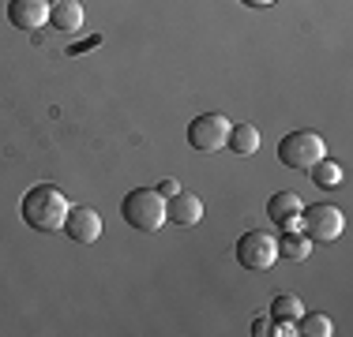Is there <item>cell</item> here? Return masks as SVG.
<instances>
[{
  "label": "cell",
  "mask_w": 353,
  "mask_h": 337,
  "mask_svg": "<svg viewBox=\"0 0 353 337\" xmlns=\"http://www.w3.org/2000/svg\"><path fill=\"white\" fill-rule=\"evenodd\" d=\"M225 146L233 150V154H241V157H248V154H256L259 150V128L256 124H233L230 135H225Z\"/></svg>",
  "instance_id": "cell-13"
},
{
  "label": "cell",
  "mask_w": 353,
  "mask_h": 337,
  "mask_svg": "<svg viewBox=\"0 0 353 337\" xmlns=\"http://www.w3.org/2000/svg\"><path fill=\"white\" fill-rule=\"evenodd\" d=\"M121 217L136 232H158L165 225V199L154 188H132L121 199Z\"/></svg>",
  "instance_id": "cell-2"
},
{
  "label": "cell",
  "mask_w": 353,
  "mask_h": 337,
  "mask_svg": "<svg viewBox=\"0 0 353 337\" xmlns=\"http://www.w3.org/2000/svg\"><path fill=\"white\" fill-rule=\"evenodd\" d=\"M68 210H72V202L64 199L61 188H53V184H38V188H30L27 195H23L19 214H23V221H27L34 232H61Z\"/></svg>",
  "instance_id": "cell-1"
},
{
  "label": "cell",
  "mask_w": 353,
  "mask_h": 337,
  "mask_svg": "<svg viewBox=\"0 0 353 337\" xmlns=\"http://www.w3.org/2000/svg\"><path fill=\"white\" fill-rule=\"evenodd\" d=\"M297 229L305 232L312 243H334L342 232H346V217H342V210L331 206V202H316V206L301 210Z\"/></svg>",
  "instance_id": "cell-3"
},
{
  "label": "cell",
  "mask_w": 353,
  "mask_h": 337,
  "mask_svg": "<svg viewBox=\"0 0 353 337\" xmlns=\"http://www.w3.org/2000/svg\"><path fill=\"white\" fill-rule=\"evenodd\" d=\"M64 236L75 243H94L98 236H102V217H98V210L72 206L68 217H64Z\"/></svg>",
  "instance_id": "cell-7"
},
{
  "label": "cell",
  "mask_w": 353,
  "mask_h": 337,
  "mask_svg": "<svg viewBox=\"0 0 353 337\" xmlns=\"http://www.w3.org/2000/svg\"><path fill=\"white\" fill-rule=\"evenodd\" d=\"M230 116L222 113H203L188 124V146L199 150V154H214V150H225V135H230Z\"/></svg>",
  "instance_id": "cell-6"
},
{
  "label": "cell",
  "mask_w": 353,
  "mask_h": 337,
  "mask_svg": "<svg viewBox=\"0 0 353 337\" xmlns=\"http://www.w3.org/2000/svg\"><path fill=\"white\" fill-rule=\"evenodd\" d=\"M271 318H293V323H297L301 318V296H293V292L274 296L271 300Z\"/></svg>",
  "instance_id": "cell-16"
},
{
  "label": "cell",
  "mask_w": 353,
  "mask_h": 337,
  "mask_svg": "<svg viewBox=\"0 0 353 337\" xmlns=\"http://www.w3.org/2000/svg\"><path fill=\"white\" fill-rule=\"evenodd\" d=\"M308 176H312V184L316 188H323V191H331V188H339L342 184V165L339 162H331V157H319V162L308 168Z\"/></svg>",
  "instance_id": "cell-14"
},
{
  "label": "cell",
  "mask_w": 353,
  "mask_h": 337,
  "mask_svg": "<svg viewBox=\"0 0 353 337\" xmlns=\"http://www.w3.org/2000/svg\"><path fill=\"white\" fill-rule=\"evenodd\" d=\"M327 154V142H323V135H316V131H290L285 139L279 142V162L285 168H312L319 157Z\"/></svg>",
  "instance_id": "cell-4"
},
{
  "label": "cell",
  "mask_w": 353,
  "mask_h": 337,
  "mask_svg": "<svg viewBox=\"0 0 353 337\" xmlns=\"http://www.w3.org/2000/svg\"><path fill=\"white\" fill-rule=\"evenodd\" d=\"M158 195H162V199H170V195H176V191H181V184H176V180H170V176H165V180L162 184H158Z\"/></svg>",
  "instance_id": "cell-18"
},
{
  "label": "cell",
  "mask_w": 353,
  "mask_h": 337,
  "mask_svg": "<svg viewBox=\"0 0 353 337\" xmlns=\"http://www.w3.org/2000/svg\"><path fill=\"white\" fill-rule=\"evenodd\" d=\"M271 330H274V318L271 315H259L256 323H252V337H267Z\"/></svg>",
  "instance_id": "cell-17"
},
{
  "label": "cell",
  "mask_w": 353,
  "mask_h": 337,
  "mask_svg": "<svg viewBox=\"0 0 353 337\" xmlns=\"http://www.w3.org/2000/svg\"><path fill=\"white\" fill-rule=\"evenodd\" d=\"M8 23L15 30H41L49 23V0H8Z\"/></svg>",
  "instance_id": "cell-9"
},
{
  "label": "cell",
  "mask_w": 353,
  "mask_h": 337,
  "mask_svg": "<svg viewBox=\"0 0 353 337\" xmlns=\"http://www.w3.org/2000/svg\"><path fill=\"white\" fill-rule=\"evenodd\" d=\"M334 330V323L327 315H319V311H312V315H305L301 311V318H297V334H305V337H327Z\"/></svg>",
  "instance_id": "cell-15"
},
{
  "label": "cell",
  "mask_w": 353,
  "mask_h": 337,
  "mask_svg": "<svg viewBox=\"0 0 353 337\" xmlns=\"http://www.w3.org/2000/svg\"><path fill=\"white\" fill-rule=\"evenodd\" d=\"M49 23L61 34L83 30V4L79 0H53V4H49Z\"/></svg>",
  "instance_id": "cell-11"
},
{
  "label": "cell",
  "mask_w": 353,
  "mask_h": 337,
  "mask_svg": "<svg viewBox=\"0 0 353 337\" xmlns=\"http://www.w3.org/2000/svg\"><path fill=\"white\" fill-rule=\"evenodd\" d=\"M237 263L245 270H271L279 263V240L267 229H248L237 240Z\"/></svg>",
  "instance_id": "cell-5"
},
{
  "label": "cell",
  "mask_w": 353,
  "mask_h": 337,
  "mask_svg": "<svg viewBox=\"0 0 353 337\" xmlns=\"http://www.w3.org/2000/svg\"><path fill=\"white\" fill-rule=\"evenodd\" d=\"M241 4H248V8H271V4H279V0H241Z\"/></svg>",
  "instance_id": "cell-19"
},
{
  "label": "cell",
  "mask_w": 353,
  "mask_h": 337,
  "mask_svg": "<svg viewBox=\"0 0 353 337\" xmlns=\"http://www.w3.org/2000/svg\"><path fill=\"white\" fill-rule=\"evenodd\" d=\"M274 240H279V259L305 263V259L312 255V240H308L305 232H297V229H285L282 236H274Z\"/></svg>",
  "instance_id": "cell-12"
},
{
  "label": "cell",
  "mask_w": 353,
  "mask_h": 337,
  "mask_svg": "<svg viewBox=\"0 0 353 337\" xmlns=\"http://www.w3.org/2000/svg\"><path fill=\"white\" fill-rule=\"evenodd\" d=\"M301 210H305V202H301L297 191H274V195L267 199V214H271V221L282 225V229H297Z\"/></svg>",
  "instance_id": "cell-10"
},
{
  "label": "cell",
  "mask_w": 353,
  "mask_h": 337,
  "mask_svg": "<svg viewBox=\"0 0 353 337\" xmlns=\"http://www.w3.org/2000/svg\"><path fill=\"white\" fill-rule=\"evenodd\" d=\"M203 217V199L196 191H176V195L165 199V221H173L176 229H188V225H199Z\"/></svg>",
  "instance_id": "cell-8"
}]
</instances>
